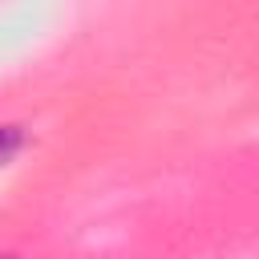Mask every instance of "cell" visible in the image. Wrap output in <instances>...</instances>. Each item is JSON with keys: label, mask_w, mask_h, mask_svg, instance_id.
<instances>
[{"label": "cell", "mask_w": 259, "mask_h": 259, "mask_svg": "<svg viewBox=\"0 0 259 259\" xmlns=\"http://www.w3.org/2000/svg\"><path fill=\"white\" fill-rule=\"evenodd\" d=\"M24 142H28V130L24 125H16V121H4L0 125V170L24 150Z\"/></svg>", "instance_id": "obj_1"}, {"label": "cell", "mask_w": 259, "mask_h": 259, "mask_svg": "<svg viewBox=\"0 0 259 259\" xmlns=\"http://www.w3.org/2000/svg\"><path fill=\"white\" fill-rule=\"evenodd\" d=\"M0 259H20V255H0Z\"/></svg>", "instance_id": "obj_2"}]
</instances>
